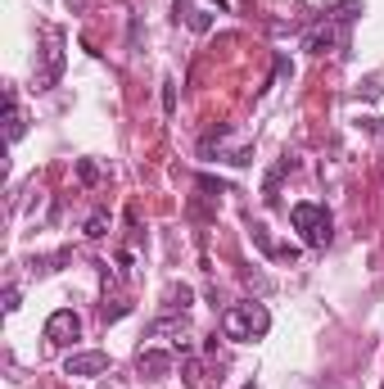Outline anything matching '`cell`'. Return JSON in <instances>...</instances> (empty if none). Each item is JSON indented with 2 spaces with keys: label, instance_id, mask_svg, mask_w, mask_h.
<instances>
[{
  "label": "cell",
  "instance_id": "cell-1",
  "mask_svg": "<svg viewBox=\"0 0 384 389\" xmlns=\"http://www.w3.org/2000/svg\"><path fill=\"white\" fill-rule=\"evenodd\" d=\"M267 326H272V317H267L263 303H235V308H226V317H222L226 339H239V344L267 335Z\"/></svg>",
  "mask_w": 384,
  "mask_h": 389
},
{
  "label": "cell",
  "instance_id": "cell-2",
  "mask_svg": "<svg viewBox=\"0 0 384 389\" xmlns=\"http://www.w3.org/2000/svg\"><path fill=\"white\" fill-rule=\"evenodd\" d=\"M290 222L303 231V240L312 244V249H325V244H330V213H325L321 204H294Z\"/></svg>",
  "mask_w": 384,
  "mask_h": 389
},
{
  "label": "cell",
  "instance_id": "cell-3",
  "mask_svg": "<svg viewBox=\"0 0 384 389\" xmlns=\"http://www.w3.org/2000/svg\"><path fill=\"white\" fill-rule=\"evenodd\" d=\"M339 41H344V27L334 23L330 14H325L316 27H307V32H303V50H307V54H325V50H334Z\"/></svg>",
  "mask_w": 384,
  "mask_h": 389
},
{
  "label": "cell",
  "instance_id": "cell-4",
  "mask_svg": "<svg viewBox=\"0 0 384 389\" xmlns=\"http://www.w3.org/2000/svg\"><path fill=\"white\" fill-rule=\"evenodd\" d=\"M109 372V353L104 348H86V353H68L64 362V376H82V381H95V376Z\"/></svg>",
  "mask_w": 384,
  "mask_h": 389
},
{
  "label": "cell",
  "instance_id": "cell-5",
  "mask_svg": "<svg viewBox=\"0 0 384 389\" xmlns=\"http://www.w3.org/2000/svg\"><path fill=\"white\" fill-rule=\"evenodd\" d=\"M77 335H82V317H77L73 308H59V312L45 317V339H50V344H73Z\"/></svg>",
  "mask_w": 384,
  "mask_h": 389
},
{
  "label": "cell",
  "instance_id": "cell-6",
  "mask_svg": "<svg viewBox=\"0 0 384 389\" xmlns=\"http://www.w3.org/2000/svg\"><path fill=\"white\" fill-rule=\"evenodd\" d=\"M59 78H64V36H59V32H50V45H45V73L36 78V87L50 91Z\"/></svg>",
  "mask_w": 384,
  "mask_h": 389
},
{
  "label": "cell",
  "instance_id": "cell-7",
  "mask_svg": "<svg viewBox=\"0 0 384 389\" xmlns=\"http://www.w3.org/2000/svg\"><path fill=\"white\" fill-rule=\"evenodd\" d=\"M136 372L145 376V381H168L172 376V353H163V348H140Z\"/></svg>",
  "mask_w": 384,
  "mask_h": 389
},
{
  "label": "cell",
  "instance_id": "cell-8",
  "mask_svg": "<svg viewBox=\"0 0 384 389\" xmlns=\"http://www.w3.org/2000/svg\"><path fill=\"white\" fill-rule=\"evenodd\" d=\"M172 14L186 18V27H190V32H199V36L213 32V14H208V9H199L195 0H177V5H172Z\"/></svg>",
  "mask_w": 384,
  "mask_h": 389
},
{
  "label": "cell",
  "instance_id": "cell-9",
  "mask_svg": "<svg viewBox=\"0 0 384 389\" xmlns=\"http://www.w3.org/2000/svg\"><path fill=\"white\" fill-rule=\"evenodd\" d=\"M145 335H149V339H154V335H186V312H181V317H158V321H149Z\"/></svg>",
  "mask_w": 384,
  "mask_h": 389
},
{
  "label": "cell",
  "instance_id": "cell-10",
  "mask_svg": "<svg viewBox=\"0 0 384 389\" xmlns=\"http://www.w3.org/2000/svg\"><path fill=\"white\" fill-rule=\"evenodd\" d=\"M23 131H27V118L18 113V96L9 91V140H23Z\"/></svg>",
  "mask_w": 384,
  "mask_h": 389
},
{
  "label": "cell",
  "instance_id": "cell-11",
  "mask_svg": "<svg viewBox=\"0 0 384 389\" xmlns=\"http://www.w3.org/2000/svg\"><path fill=\"white\" fill-rule=\"evenodd\" d=\"M190 299H195V294H190V286H172V290H168V308H177V312H186Z\"/></svg>",
  "mask_w": 384,
  "mask_h": 389
},
{
  "label": "cell",
  "instance_id": "cell-12",
  "mask_svg": "<svg viewBox=\"0 0 384 389\" xmlns=\"http://www.w3.org/2000/svg\"><path fill=\"white\" fill-rule=\"evenodd\" d=\"M86 235H91V240L109 235V213H91V217H86Z\"/></svg>",
  "mask_w": 384,
  "mask_h": 389
},
{
  "label": "cell",
  "instance_id": "cell-13",
  "mask_svg": "<svg viewBox=\"0 0 384 389\" xmlns=\"http://www.w3.org/2000/svg\"><path fill=\"white\" fill-rule=\"evenodd\" d=\"M77 182L82 186H100V168H95L91 159H82V163H77Z\"/></svg>",
  "mask_w": 384,
  "mask_h": 389
},
{
  "label": "cell",
  "instance_id": "cell-14",
  "mask_svg": "<svg viewBox=\"0 0 384 389\" xmlns=\"http://www.w3.org/2000/svg\"><path fill=\"white\" fill-rule=\"evenodd\" d=\"M190 217H195V222H208V217H217V208H208L204 199H190V208H186Z\"/></svg>",
  "mask_w": 384,
  "mask_h": 389
},
{
  "label": "cell",
  "instance_id": "cell-15",
  "mask_svg": "<svg viewBox=\"0 0 384 389\" xmlns=\"http://www.w3.org/2000/svg\"><path fill=\"white\" fill-rule=\"evenodd\" d=\"M163 113H177V82H163Z\"/></svg>",
  "mask_w": 384,
  "mask_h": 389
},
{
  "label": "cell",
  "instance_id": "cell-16",
  "mask_svg": "<svg viewBox=\"0 0 384 389\" xmlns=\"http://www.w3.org/2000/svg\"><path fill=\"white\" fill-rule=\"evenodd\" d=\"M253 244H258L263 254H272V258H276V244H272V235H267V226H253Z\"/></svg>",
  "mask_w": 384,
  "mask_h": 389
},
{
  "label": "cell",
  "instance_id": "cell-17",
  "mask_svg": "<svg viewBox=\"0 0 384 389\" xmlns=\"http://www.w3.org/2000/svg\"><path fill=\"white\" fill-rule=\"evenodd\" d=\"M199 191H208V195H226V182H217V177H199Z\"/></svg>",
  "mask_w": 384,
  "mask_h": 389
},
{
  "label": "cell",
  "instance_id": "cell-18",
  "mask_svg": "<svg viewBox=\"0 0 384 389\" xmlns=\"http://www.w3.org/2000/svg\"><path fill=\"white\" fill-rule=\"evenodd\" d=\"M18 299H23L18 286H9V290H5V312H18Z\"/></svg>",
  "mask_w": 384,
  "mask_h": 389
},
{
  "label": "cell",
  "instance_id": "cell-19",
  "mask_svg": "<svg viewBox=\"0 0 384 389\" xmlns=\"http://www.w3.org/2000/svg\"><path fill=\"white\" fill-rule=\"evenodd\" d=\"M122 312H127V303H113V308H104V321H118Z\"/></svg>",
  "mask_w": 384,
  "mask_h": 389
},
{
  "label": "cell",
  "instance_id": "cell-20",
  "mask_svg": "<svg viewBox=\"0 0 384 389\" xmlns=\"http://www.w3.org/2000/svg\"><path fill=\"white\" fill-rule=\"evenodd\" d=\"M186 385H199V362H186Z\"/></svg>",
  "mask_w": 384,
  "mask_h": 389
},
{
  "label": "cell",
  "instance_id": "cell-21",
  "mask_svg": "<svg viewBox=\"0 0 384 389\" xmlns=\"http://www.w3.org/2000/svg\"><path fill=\"white\" fill-rule=\"evenodd\" d=\"M204 5H217V9H230V0H204Z\"/></svg>",
  "mask_w": 384,
  "mask_h": 389
},
{
  "label": "cell",
  "instance_id": "cell-22",
  "mask_svg": "<svg viewBox=\"0 0 384 389\" xmlns=\"http://www.w3.org/2000/svg\"><path fill=\"white\" fill-rule=\"evenodd\" d=\"M380 389H384V385H380Z\"/></svg>",
  "mask_w": 384,
  "mask_h": 389
}]
</instances>
